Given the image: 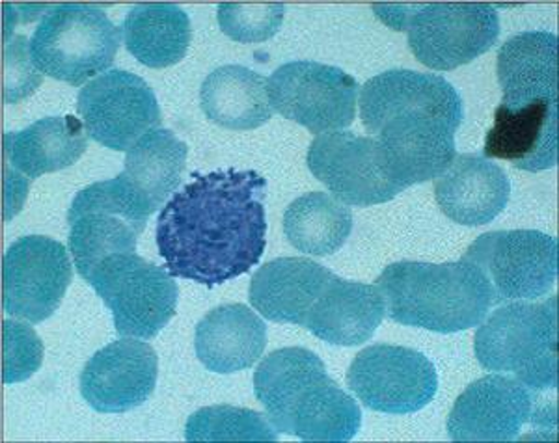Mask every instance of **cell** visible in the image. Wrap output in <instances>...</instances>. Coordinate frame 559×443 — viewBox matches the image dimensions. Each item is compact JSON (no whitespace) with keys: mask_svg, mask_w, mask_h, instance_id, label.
<instances>
[{"mask_svg":"<svg viewBox=\"0 0 559 443\" xmlns=\"http://www.w3.org/2000/svg\"><path fill=\"white\" fill-rule=\"evenodd\" d=\"M265 200L267 179L258 171H194L157 220L166 271L210 289L248 273L267 247Z\"/></svg>","mask_w":559,"mask_h":443,"instance_id":"obj_1","label":"cell"},{"mask_svg":"<svg viewBox=\"0 0 559 443\" xmlns=\"http://www.w3.org/2000/svg\"><path fill=\"white\" fill-rule=\"evenodd\" d=\"M360 118L407 190L439 178L457 155L463 99L444 76L388 70L362 86Z\"/></svg>","mask_w":559,"mask_h":443,"instance_id":"obj_2","label":"cell"},{"mask_svg":"<svg viewBox=\"0 0 559 443\" xmlns=\"http://www.w3.org/2000/svg\"><path fill=\"white\" fill-rule=\"evenodd\" d=\"M254 393L274 429L302 442H349L362 427L358 403L308 348L265 356L255 369Z\"/></svg>","mask_w":559,"mask_h":443,"instance_id":"obj_3","label":"cell"},{"mask_svg":"<svg viewBox=\"0 0 559 443\" xmlns=\"http://www.w3.org/2000/svg\"><path fill=\"white\" fill-rule=\"evenodd\" d=\"M386 315L403 326L453 334L484 323L495 306L484 274L466 261H397L376 279Z\"/></svg>","mask_w":559,"mask_h":443,"instance_id":"obj_4","label":"cell"},{"mask_svg":"<svg viewBox=\"0 0 559 443\" xmlns=\"http://www.w3.org/2000/svg\"><path fill=\"white\" fill-rule=\"evenodd\" d=\"M477 361L496 373L515 374L535 392L558 387V298L511 302L492 311L476 334Z\"/></svg>","mask_w":559,"mask_h":443,"instance_id":"obj_5","label":"cell"},{"mask_svg":"<svg viewBox=\"0 0 559 443\" xmlns=\"http://www.w3.org/2000/svg\"><path fill=\"white\" fill-rule=\"evenodd\" d=\"M373 10L394 31L407 32L408 49L429 70H457L500 38V15L489 4H376Z\"/></svg>","mask_w":559,"mask_h":443,"instance_id":"obj_6","label":"cell"},{"mask_svg":"<svg viewBox=\"0 0 559 443\" xmlns=\"http://www.w3.org/2000/svg\"><path fill=\"white\" fill-rule=\"evenodd\" d=\"M120 44L121 28L102 8L58 4L34 28L28 51L41 75L79 88L112 65Z\"/></svg>","mask_w":559,"mask_h":443,"instance_id":"obj_7","label":"cell"},{"mask_svg":"<svg viewBox=\"0 0 559 443\" xmlns=\"http://www.w3.org/2000/svg\"><path fill=\"white\" fill-rule=\"evenodd\" d=\"M152 215L121 176L81 190L68 211L70 250L81 278L88 282L107 258L136 252L139 235Z\"/></svg>","mask_w":559,"mask_h":443,"instance_id":"obj_8","label":"cell"},{"mask_svg":"<svg viewBox=\"0 0 559 443\" xmlns=\"http://www.w3.org/2000/svg\"><path fill=\"white\" fill-rule=\"evenodd\" d=\"M121 337L153 339L178 310L179 287L173 274L136 253L103 261L88 278Z\"/></svg>","mask_w":559,"mask_h":443,"instance_id":"obj_9","label":"cell"},{"mask_svg":"<svg viewBox=\"0 0 559 443\" xmlns=\"http://www.w3.org/2000/svg\"><path fill=\"white\" fill-rule=\"evenodd\" d=\"M463 261L484 274L495 306L537 300L558 279V241L535 229H503L477 237Z\"/></svg>","mask_w":559,"mask_h":443,"instance_id":"obj_10","label":"cell"},{"mask_svg":"<svg viewBox=\"0 0 559 443\" xmlns=\"http://www.w3.org/2000/svg\"><path fill=\"white\" fill-rule=\"evenodd\" d=\"M358 92L355 76L312 60L282 63L267 79L271 108L316 134L349 127L355 121Z\"/></svg>","mask_w":559,"mask_h":443,"instance_id":"obj_11","label":"cell"},{"mask_svg":"<svg viewBox=\"0 0 559 443\" xmlns=\"http://www.w3.org/2000/svg\"><path fill=\"white\" fill-rule=\"evenodd\" d=\"M532 387L521 380L489 374L476 380L455 400L448 434L453 442H515L524 427L547 429V406Z\"/></svg>","mask_w":559,"mask_h":443,"instance_id":"obj_12","label":"cell"},{"mask_svg":"<svg viewBox=\"0 0 559 443\" xmlns=\"http://www.w3.org/2000/svg\"><path fill=\"white\" fill-rule=\"evenodd\" d=\"M308 168L345 205H379L405 190L377 139L350 131L319 134L308 149Z\"/></svg>","mask_w":559,"mask_h":443,"instance_id":"obj_13","label":"cell"},{"mask_svg":"<svg viewBox=\"0 0 559 443\" xmlns=\"http://www.w3.org/2000/svg\"><path fill=\"white\" fill-rule=\"evenodd\" d=\"M347 386L369 410L405 416L435 399L439 376L429 358L414 348L371 345L350 361Z\"/></svg>","mask_w":559,"mask_h":443,"instance_id":"obj_14","label":"cell"},{"mask_svg":"<svg viewBox=\"0 0 559 443\" xmlns=\"http://www.w3.org/2000/svg\"><path fill=\"white\" fill-rule=\"evenodd\" d=\"M76 112L90 139L112 152H129L163 121L152 86L123 70L107 71L81 88Z\"/></svg>","mask_w":559,"mask_h":443,"instance_id":"obj_15","label":"cell"},{"mask_svg":"<svg viewBox=\"0 0 559 443\" xmlns=\"http://www.w3.org/2000/svg\"><path fill=\"white\" fill-rule=\"evenodd\" d=\"M71 279L73 266L62 242L21 237L2 258V310L26 323H44L62 304Z\"/></svg>","mask_w":559,"mask_h":443,"instance_id":"obj_16","label":"cell"},{"mask_svg":"<svg viewBox=\"0 0 559 443\" xmlns=\"http://www.w3.org/2000/svg\"><path fill=\"white\" fill-rule=\"evenodd\" d=\"M159 360L152 345L110 343L92 356L79 379L81 395L102 414H126L144 405L157 386Z\"/></svg>","mask_w":559,"mask_h":443,"instance_id":"obj_17","label":"cell"},{"mask_svg":"<svg viewBox=\"0 0 559 443\" xmlns=\"http://www.w3.org/2000/svg\"><path fill=\"white\" fill-rule=\"evenodd\" d=\"M484 155L502 158L519 170L554 168L558 165V101L500 105L485 139Z\"/></svg>","mask_w":559,"mask_h":443,"instance_id":"obj_18","label":"cell"},{"mask_svg":"<svg viewBox=\"0 0 559 443\" xmlns=\"http://www.w3.org/2000/svg\"><path fill=\"white\" fill-rule=\"evenodd\" d=\"M511 183L500 166L481 155H455L439 178L435 196L448 218L461 226H485L500 215L509 202Z\"/></svg>","mask_w":559,"mask_h":443,"instance_id":"obj_19","label":"cell"},{"mask_svg":"<svg viewBox=\"0 0 559 443\" xmlns=\"http://www.w3.org/2000/svg\"><path fill=\"white\" fill-rule=\"evenodd\" d=\"M334 274L306 258H280L260 266L248 298L255 311L273 323L305 326L306 316Z\"/></svg>","mask_w":559,"mask_h":443,"instance_id":"obj_20","label":"cell"},{"mask_svg":"<svg viewBox=\"0 0 559 443\" xmlns=\"http://www.w3.org/2000/svg\"><path fill=\"white\" fill-rule=\"evenodd\" d=\"M384 315L386 304L377 285L334 276L306 316L305 328L331 345L355 347L373 337Z\"/></svg>","mask_w":559,"mask_h":443,"instance_id":"obj_21","label":"cell"},{"mask_svg":"<svg viewBox=\"0 0 559 443\" xmlns=\"http://www.w3.org/2000/svg\"><path fill=\"white\" fill-rule=\"evenodd\" d=\"M267 347V326L245 304H226L210 311L197 324L198 360L213 373H239L260 360Z\"/></svg>","mask_w":559,"mask_h":443,"instance_id":"obj_22","label":"cell"},{"mask_svg":"<svg viewBox=\"0 0 559 443\" xmlns=\"http://www.w3.org/2000/svg\"><path fill=\"white\" fill-rule=\"evenodd\" d=\"M496 76L502 88V105L558 101V36L527 31L509 38L496 57Z\"/></svg>","mask_w":559,"mask_h":443,"instance_id":"obj_23","label":"cell"},{"mask_svg":"<svg viewBox=\"0 0 559 443\" xmlns=\"http://www.w3.org/2000/svg\"><path fill=\"white\" fill-rule=\"evenodd\" d=\"M88 147L86 127L73 116H49L20 133L4 134V158L28 179L75 165Z\"/></svg>","mask_w":559,"mask_h":443,"instance_id":"obj_24","label":"cell"},{"mask_svg":"<svg viewBox=\"0 0 559 443\" xmlns=\"http://www.w3.org/2000/svg\"><path fill=\"white\" fill-rule=\"evenodd\" d=\"M200 105L207 120L229 131H252L273 118L267 81L237 63L221 65L205 76Z\"/></svg>","mask_w":559,"mask_h":443,"instance_id":"obj_25","label":"cell"},{"mask_svg":"<svg viewBox=\"0 0 559 443\" xmlns=\"http://www.w3.org/2000/svg\"><path fill=\"white\" fill-rule=\"evenodd\" d=\"M121 36L129 55L142 65L160 70L181 62L189 51L192 26L189 15L170 2H147L129 10Z\"/></svg>","mask_w":559,"mask_h":443,"instance_id":"obj_26","label":"cell"},{"mask_svg":"<svg viewBox=\"0 0 559 443\" xmlns=\"http://www.w3.org/2000/svg\"><path fill=\"white\" fill-rule=\"evenodd\" d=\"M187 155L189 147L185 142L170 129L157 127L129 149L120 176L155 213L168 197L176 194L183 179Z\"/></svg>","mask_w":559,"mask_h":443,"instance_id":"obj_27","label":"cell"},{"mask_svg":"<svg viewBox=\"0 0 559 443\" xmlns=\"http://www.w3.org/2000/svg\"><path fill=\"white\" fill-rule=\"evenodd\" d=\"M353 231L349 207L326 192H308L289 203L284 234L299 252L324 258L344 247Z\"/></svg>","mask_w":559,"mask_h":443,"instance_id":"obj_28","label":"cell"},{"mask_svg":"<svg viewBox=\"0 0 559 443\" xmlns=\"http://www.w3.org/2000/svg\"><path fill=\"white\" fill-rule=\"evenodd\" d=\"M189 442H276L278 431L263 414L237 406H207L185 424Z\"/></svg>","mask_w":559,"mask_h":443,"instance_id":"obj_29","label":"cell"},{"mask_svg":"<svg viewBox=\"0 0 559 443\" xmlns=\"http://www.w3.org/2000/svg\"><path fill=\"white\" fill-rule=\"evenodd\" d=\"M286 7L280 2L267 4H241L224 2L216 10L221 31L239 44H261L273 38L282 28Z\"/></svg>","mask_w":559,"mask_h":443,"instance_id":"obj_30","label":"cell"},{"mask_svg":"<svg viewBox=\"0 0 559 443\" xmlns=\"http://www.w3.org/2000/svg\"><path fill=\"white\" fill-rule=\"evenodd\" d=\"M44 361V343L31 326L17 321L2 323V382L17 384L31 379Z\"/></svg>","mask_w":559,"mask_h":443,"instance_id":"obj_31","label":"cell"},{"mask_svg":"<svg viewBox=\"0 0 559 443\" xmlns=\"http://www.w3.org/2000/svg\"><path fill=\"white\" fill-rule=\"evenodd\" d=\"M25 36L4 45V101L17 103L38 88L44 75L34 68Z\"/></svg>","mask_w":559,"mask_h":443,"instance_id":"obj_32","label":"cell"}]
</instances>
